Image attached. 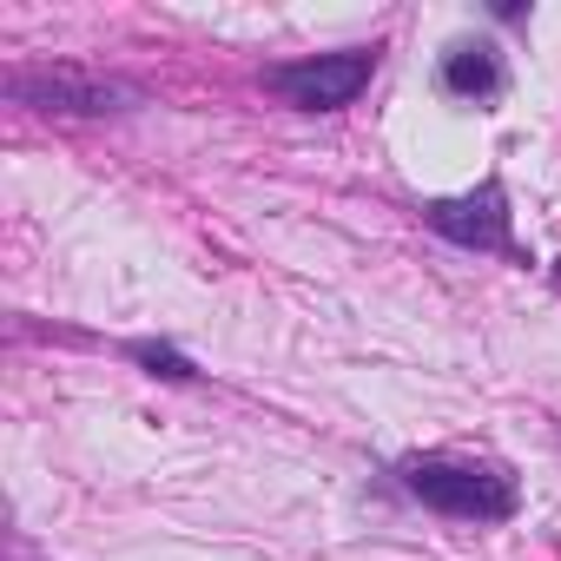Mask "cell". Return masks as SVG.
Instances as JSON below:
<instances>
[{
	"instance_id": "cell-3",
	"label": "cell",
	"mask_w": 561,
	"mask_h": 561,
	"mask_svg": "<svg viewBox=\"0 0 561 561\" xmlns=\"http://www.w3.org/2000/svg\"><path fill=\"white\" fill-rule=\"evenodd\" d=\"M430 218H436V231H449L462 244H502L508 238V211H502V192L495 185H482L469 198H443Z\"/></svg>"
},
{
	"instance_id": "cell-4",
	"label": "cell",
	"mask_w": 561,
	"mask_h": 561,
	"mask_svg": "<svg viewBox=\"0 0 561 561\" xmlns=\"http://www.w3.org/2000/svg\"><path fill=\"white\" fill-rule=\"evenodd\" d=\"M449 87H456V93H489V87H495V60H489L482 47H456V60H449Z\"/></svg>"
},
{
	"instance_id": "cell-2",
	"label": "cell",
	"mask_w": 561,
	"mask_h": 561,
	"mask_svg": "<svg viewBox=\"0 0 561 561\" xmlns=\"http://www.w3.org/2000/svg\"><path fill=\"white\" fill-rule=\"evenodd\" d=\"M370 67H377V54L351 47V54H318V60H298V67H271L264 87L285 100V106L337 113V106H351V100L370 87Z\"/></svg>"
},
{
	"instance_id": "cell-1",
	"label": "cell",
	"mask_w": 561,
	"mask_h": 561,
	"mask_svg": "<svg viewBox=\"0 0 561 561\" xmlns=\"http://www.w3.org/2000/svg\"><path fill=\"white\" fill-rule=\"evenodd\" d=\"M410 489L430 508L462 515V522H502V515H515L508 469L476 462V456H423V462H410Z\"/></svg>"
}]
</instances>
